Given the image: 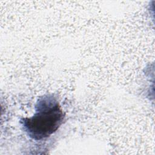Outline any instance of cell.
Listing matches in <instances>:
<instances>
[{
    "mask_svg": "<svg viewBox=\"0 0 155 155\" xmlns=\"http://www.w3.org/2000/svg\"><path fill=\"white\" fill-rule=\"evenodd\" d=\"M64 119V114L58 101L47 95L39 98L33 116L22 118L21 123L30 137L40 140L56 132Z\"/></svg>",
    "mask_w": 155,
    "mask_h": 155,
    "instance_id": "obj_1",
    "label": "cell"
}]
</instances>
